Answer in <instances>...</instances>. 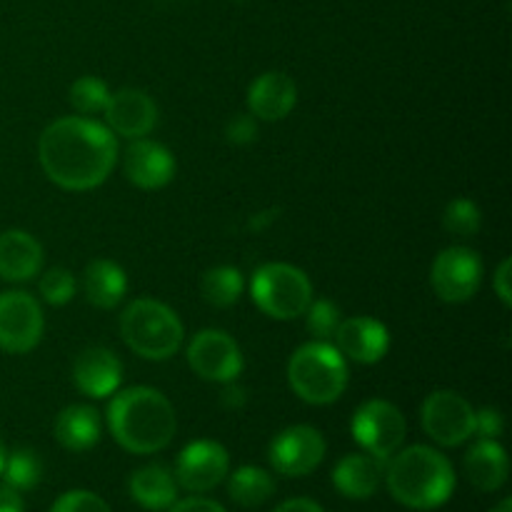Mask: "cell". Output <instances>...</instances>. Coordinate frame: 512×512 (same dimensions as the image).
<instances>
[{"mask_svg":"<svg viewBox=\"0 0 512 512\" xmlns=\"http://www.w3.org/2000/svg\"><path fill=\"white\" fill-rule=\"evenodd\" d=\"M430 283L445 303H465L478 293L483 283V260L470 248H445L435 258L430 270Z\"/></svg>","mask_w":512,"mask_h":512,"instance_id":"10","label":"cell"},{"mask_svg":"<svg viewBox=\"0 0 512 512\" xmlns=\"http://www.w3.org/2000/svg\"><path fill=\"white\" fill-rule=\"evenodd\" d=\"M243 275L238 268H230V265H220V268L208 270L203 275V298L208 300L215 308H230V305L238 303V298L243 295Z\"/></svg>","mask_w":512,"mask_h":512,"instance_id":"26","label":"cell"},{"mask_svg":"<svg viewBox=\"0 0 512 512\" xmlns=\"http://www.w3.org/2000/svg\"><path fill=\"white\" fill-rule=\"evenodd\" d=\"M0 512H25L23 498L10 485H0Z\"/></svg>","mask_w":512,"mask_h":512,"instance_id":"37","label":"cell"},{"mask_svg":"<svg viewBox=\"0 0 512 512\" xmlns=\"http://www.w3.org/2000/svg\"><path fill=\"white\" fill-rule=\"evenodd\" d=\"M40 295H43L45 303H50V305L70 303L75 295L73 273L65 268H50L48 273L40 278Z\"/></svg>","mask_w":512,"mask_h":512,"instance_id":"31","label":"cell"},{"mask_svg":"<svg viewBox=\"0 0 512 512\" xmlns=\"http://www.w3.org/2000/svg\"><path fill=\"white\" fill-rule=\"evenodd\" d=\"M270 465L285 478L313 473L325 458V438L310 425H293L270 443Z\"/></svg>","mask_w":512,"mask_h":512,"instance_id":"12","label":"cell"},{"mask_svg":"<svg viewBox=\"0 0 512 512\" xmlns=\"http://www.w3.org/2000/svg\"><path fill=\"white\" fill-rule=\"evenodd\" d=\"M335 348L343 353V358L355 363L373 365L385 358L390 348V335L380 320L375 318H348L338 325L335 333Z\"/></svg>","mask_w":512,"mask_h":512,"instance_id":"16","label":"cell"},{"mask_svg":"<svg viewBox=\"0 0 512 512\" xmlns=\"http://www.w3.org/2000/svg\"><path fill=\"white\" fill-rule=\"evenodd\" d=\"M508 473V453H505L503 445H498L495 440H478V443L465 453V475H468L470 483L478 490H483V493H493V490L503 488V485L508 483Z\"/></svg>","mask_w":512,"mask_h":512,"instance_id":"21","label":"cell"},{"mask_svg":"<svg viewBox=\"0 0 512 512\" xmlns=\"http://www.w3.org/2000/svg\"><path fill=\"white\" fill-rule=\"evenodd\" d=\"M290 388L310 405H330L348 388V363L335 345L318 340L295 350L288 363Z\"/></svg>","mask_w":512,"mask_h":512,"instance_id":"4","label":"cell"},{"mask_svg":"<svg viewBox=\"0 0 512 512\" xmlns=\"http://www.w3.org/2000/svg\"><path fill=\"white\" fill-rule=\"evenodd\" d=\"M512 263L510 260H503L498 268V275H495V293L500 295V300H503L505 308H510L512 305V288H510V278H512Z\"/></svg>","mask_w":512,"mask_h":512,"instance_id":"35","label":"cell"},{"mask_svg":"<svg viewBox=\"0 0 512 512\" xmlns=\"http://www.w3.org/2000/svg\"><path fill=\"white\" fill-rule=\"evenodd\" d=\"M298 103V88L285 73H263L248 90V108L260 120H283Z\"/></svg>","mask_w":512,"mask_h":512,"instance_id":"20","label":"cell"},{"mask_svg":"<svg viewBox=\"0 0 512 512\" xmlns=\"http://www.w3.org/2000/svg\"><path fill=\"white\" fill-rule=\"evenodd\" d=\"M273 512H323V508L310 498H293L285 500V503L278 505Z\"/></svg>","mask_w":512,"mask_h":512,"instance_id":"38","label":"cell"},{"mask_svg":"<svg viewBox=\"0 0 512 512\" xmlns=\"http://www.w3.org/2000/svg\"><path fill=\"white\" fill-rule=\"evenodd\" d=\"M188 363L200 378L213 383H235L243 373L238 343L223 330H200L188 345Z\"/></svg>","mask_w":512,"mask_h":512,"instance_id":"11","label":"cell"},{"mask_svg":"<svg viewBox=\"0 0 512 512\" xmlns=\"http://www.w3.org/2000/svg\"><path fill=\"white\" fill-rule=\"evenodd\" d=\"M475 433L488 440H495L498 435H503V415L495 408H485L480 413H475Z\"/></svg>","mask_w":512,"mask_h":512,"instance_id":"34","label":"cell"},{"mask_svg":"<svg viewBox=\"0 0 512 512\" xmlns=\"http://www.w3.org/2000/svg\"><path fill=\"white\" fill-rule=\"evenodd\" d=\"M125 175L143 190L165 188L175 175V158L160 143L138 140L125 150Z\"/></svg>","mask_w":512,"mask_h":512,"instance_id":"17","label":"cell"},{"mask_svg":"<svg viewBox=\"0 0 512 512\" xmlns=\"http://www.w3.org/2000/svg\"><path fill=\"white\" fill-rule=\"evenodd\" d=\"M230 458L228 450L215 440H195L175 463V480L188 493H208L220 485L228 475Z\"/></svg>","mask_w":512,"mask_h":512,"instance_id":"13","label":"cell"},{"mask_svg":"<svg viewBox=\"0 0 512 512\" xmlns=\"http://www.w3.org/2000/svg\"><path fill=\"white\" fill-rule=\"evenodd\" d=\"M55 438L70 453H85L100 440V415L90 405H70L55 420Z\"/></svg>","mask_w":512,"mask_h":512,"instance_id":"23","label":"cell"},{"mask_svg":"<svg viewBox=\"0 0 512 512\" xmlns=\"http://www.w3.org/2000/svg\"><path fill=\"white\" fill-rule=\"evenodd\" d=\"M103 113L110 128L125 138H143L158 123V108L153 98L138 88H123L110 95Z\"/></svg>","mask_w":512,"mask_h":512,"instance_id":"14","label":"cell"},{"mask_svg":"<svg viewBox=\"0 0 512 512\" xmlns=\"http://www.w3.org/2000/svg\"><path fill=\"white\" fill-rule=\"evenodd\" d=\"M3 465H5V448H3V440H0V473H3Z\"/></svg>","mask_w":512,"mask_h":512,"instance_id":"42","label":"cell"},{"mask_svg":"<svg viewBox=\"0 0 512 512\" xmlns=\"http://www.w3.org/2000/svg\"><path fill=\"white\" fill-rule=\"evenodd\" d=\"M108 98V85L100 78H95V75H85V78L75 80V83L70 85V105L83 115L103 113Z\"/></svg>","mask_w":512,"mask_h":512,"instance_id":"28","label":"cell"},{"mask_svg":"<svg viewBox=\"0 0 512 512\" xmlns=\"http://www.w3.org/2000/svg\"><path fill=\"white\" fill-rule=\"evenodd\" d=\"M270 220H275V210H268V213H260V215H255V218L250 220V225H253L255 230H260V228H263L265 223H270Z\"/></svg>","mask_w":512,"mask_h":512,"instance_id":"40","label":"cell"},{"mask_svg":"<svg viewBox=\"0 0 512 512\" xmlns=\"http://www.w3.org/2000/svg\"><path fill=\"white\" fill-rule=\"evenodd\" d=\"M423 428L430 438L445 448L463 445L475 433V410L463 395L438 390L423 403Z\"/></svg>","mask_w":512,"mask_h":512,"instance_id":"9","label":"cell"},{"mask_svg":"<svg viewBox=\"0 0 512 512\" xmlns=\"http://www.w3.org/2000/svg\"><path fill=\"white\" fill-rule=\"evenodd\" d=\"M385 463L370 453L345 455L333 470V483L340 495L350 500L373 498L385 478Z\"/></svg>","mask_w":512,"mask_h":512,"instance_id":"18","label":"cell"},{"mask_svg":"<svg viewBox=\"0 0 512 512\" xmlns=\"http://www.w3.org/2000/svg\"><path fill=\"white\" fill-rule=\"evenodd\" d=\"M255 305L275 320H293L308 310L313 285L308 275L288 263H268L255 270L250 285Z\"/></svg>","mask_w":512,"mask_h":512,"instance_id":"6","label":"cell"},{"mask_svg":"<svg viewBox=\"0 0 512 512\" xmlns=\"http://www.w3.org/2000/svg\"><path fill=\"white\" fill-rule=\"evenodd\" d=\"M443 225L448 233L458 235V238H470L483 225V215H480V208L473 200L458 198L453 203H448V208H445Z\"/></svg>","mask_w":512,"mask_h":512,"instance_id":"29","label":"cell"},{"mask_svg":"<svg viewBox=\"0 0 512 512\" xmlns=\"http://www.w3.org/2000/svg\"><path fill=\"white\" fill-rule=\"evenodd\" d=\"M83 288L90 305L100 310H113L128 290V278L120 265L110 263V260H93L85 268Z\"/></svg>","mask_w":512,"mask_h":512,"instance_id":"24","label":"cell"},{"mask_svg":"<svg viewBox=\"0 0 512 512\" xmlns=\"http://www.w3.org/2000/svg\"><path fill=\"white\" fill-rule=\"evenodd\" d=\"M230 143L235 145H248L258 138V125H255L253 115H238L228 123V130H225Z\"/></svg>","mask_w":512,"mask_h":512,"instance_id":"33","label":"cell"},{"mask_svg":"<svg viewBox=\"0 0 512 512\" xmlns=\"http://www.w3.org/2000/svg\"><path fill=\"white\" fill-rule=\"evenodd\" d=\"M5 485L15 488L18 493H25V490L38 488L40 480H43V463H40L38 453L28 448L15 450L13 455H5L3 473Z\"/></svg>","mask_w":512,"mask_h":512,"instance_id":"27","label":"cell"},{"mask_svg":"<svg viewBox=\"0 0 512 512\" xmlns=\"http://www.w3.org/2000/svg\"><path fill=\"white\" fill-rule=\"evenodd\" d=\"M130 495L145 510H168L178 500V480L165 465L153 463L130 475Z\"/></svg>","mask_w":512,"mask_h":512,"instance_id":"22","label":"cell"},{"mask_svg":"<svg viewBox=\"0 0 512 512\" xmlns=\"http://www.w3.org/2000/svg\"><path fill=\"white\" fill-rule=\"evenodd\" d=\"M40 165L65 190H93L108 180L118 160V143L105 125L88 118H60L43 130Z\"/></svg>","mask_w":512,"mask_h":512,"instance_id":"1","label":"cell"},{"mask_svg":"<svg viewBox=\"0 0 512 512\" xmlns=\"http://www.w3.org/2000/svg\"><path fill=\"white\" fill-rule=\"evenodd\" d=\"M43 310L23 290L0 293V350L13 355L30 353L43 338Z\"/></svg>","mask_w":512,"mask_h":512,"instance_id":"8","label":"cell"},{"mask_svg":"<svg viewBox=\"0 0 512 512\" xmlns=\"http://www.w3.org/2000/svg\"><path fill=\"white\" fill-rule=\"evenodd\" d=\"M305 325H308V333L318 340H330L338 333L340 320V308L333 305L330 300H310L308 310H305Z\"/></svg>","mask_w":512,"mask_h":512,"instance_id":"30","label":"cell"},{"mask_svg":"<svg viewBox=\"0 0 512 512\" xmlns=\"http://www.w3.org/2000/svg\"><path fill=\"white\" fill-rule=\"evenodd\" d=\"M120 335L135 355L145 360H168L183 345V323L165 303L133 300L120 318Z\"/></svg>","mask_w":512,"mask_h":512,"instance_id":"5","label":"cell"},{"mask_svg":"<svg viewBox=\"0 0 512 512\" xmlns=\"http://www.w3.org/2000/svg\"><path fill=\"white\" fill-rule=\"evenodd\" d=\"M273 493L275 483L273 478H270V473H265L263 468H253V465L238 468L228 480L230 500H235V503L243 505V508H258V505H263Z\"/></svg>","mask_w":512,"mask_h":512,"instance_id":"25","label":"cell"},{"mask_svg":"<svg viewBox=\"0 0 512 512\" xmlns=\"http://www.w3.org/2000/svg\"><path fill=\"white\" fill-rule=\"evenodd\" d=\"M73 380L80 393L90 398H108L118 393L120 380H123V363L118 355L108 348H85L73 363Z\"/></svg>","mask_w":512,"mask_h":512,"instance_id":"15","label":"cell"},{"mask_svg":"<svg viewBox=\"0 0 512 512\" xmlns=\"http://www.w3.org/2000/svg\"><path fill=\"white\" fill-rule=\"evenodd\" d=\"M490 512H512V500L510 498H505V500H500L498 505H495L493 510Z\"/></svg>","mask_w":512,"mask_h":512,"instance_id":"41","label":"cell"},{"mask_svg":"<svg viewBox=\"0 0 512 512\" xmlns=\"http://www.w3.org/2000/svg\"><path fill=\"white\" fill-rule=\"evenodd\" d=\"M170 512H225V508L208 498H188V500H180V503L175 500L173 510Z\"/></svg>","mask_w":512,"mask_h":512,"instance_id":"36","label":"cell"},{"mask_svg":"<svg viewBox=\"0 0 512 512\" xmlns=\"http://www.w3.org/2000/svg\"><path fill=\"white\" fill-rule=\"evenodd\" d=\"M43 268V248L25 230L0 233V278L10 283L33 280Z\"/></svg>","mask_w":512,"mask_h":512,"instance_id":"19","label":"cell"},{"mask_svg":"<svg viewBox=\"0 0 512 512\" xmlns=\"http://www.w3.org/2000/svg\"><path fill=\"white\" fill-rule=\"evenodd\" d=\"M108 428L128 453H158L168 448L175 435V410L158 390L143 385L128 388L108 405Z\"/></svg>","mask_w":512,"mask_h":512,"instance_id":"2","label":"cell"},{"mask_svg":"<svg viewBox=\"0 0 512 512\" xmlns=\"http://www.w3.org/2000/svg\"><path fill=\"white\" fill-rule=\"evenodd\" d=\"M50 512H113V510H110L108 503H105L103 498H98L95 493H88V490H73V493L60 495Z\"/></svg>","mask_w":512,"mask_h":512,"instance_id":"32","label":"cell"},{"mask_svg":"<svg viewBox=\"0 0 512 512\" xmlns=\"http://www.w3.org/2000/svg\"><path fill=\"white\" fill-rule=\"evenodd\" d=\"M353 438L365 453L390 460L403 445L408 425L403 413L388 400H368L353 415Z\"/></svg>","mask_w":512,"mask_h":512,"instance_id":"7","label":"cell"},{"mask_svg":"<svg viewBox=\"0 0 512 512\" xmlns=\"http://www.w3.org/2000/svg\"><path fill=\"white\" fill-rule=\"evenodd\" d=\"M385 485L400 505L410 510H435L450 500L455 490V470L450 460L428 445H413L385 463Z\"/></svg>","mask_w":512,"mask_h":512,"instance_id":"3","label":"cell"},{"mask_svg":"<svg viewBox=\"0 0 512 512\" xmlns=\"http://www.w3.org/2000/svg\"><path fill=\"white\" fill-rule=\"evenodd\" d=\"M220 403H223V408L228 410H238L245 405V390L238 388V385L228 383V388L223 390V395H220Z\"/></svg>","mask_w":512,"mask_h":512,"instance_id":"39","label":"cell"}]
</instances>
